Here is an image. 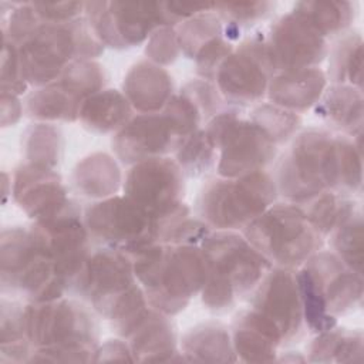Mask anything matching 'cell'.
<instances>
[{"mask_svg": "<svg viewBox=\"0 0 364 364\" xmlns=\"http://www.w3.org/2000/svg\"><path fill=\"white\" fill-rule=\"evenodd\" d=\"M175 30L181 53L191 60H193L196 54L212 40L225 36L223 23L213 11V7L179 23Z\"/></svg>", "mask_w": 364, "mask_h": 364, "instance_id": "cell-40", "label": "cell"}, {"mask_svg": "<svg viewBox=\"0 0 364 364\" xmlns=\"http://www.w3.org/2000/svg\"><path fill=\"white\" fill-rule=\"evenodd\" d=\"M117 360L134 361L131 348H129L128 343H127L124 338L107 340L105 343H102V344L98 346V348H97V351H95L94 363L117 361Z\"/></svg>", "mask_w": 364, "mask_h": 364, "instance_id": "cell-45", "label": "cell"}, {"mask_svg": "<svg viewBox=\"0 0 364 364\" xmlns=\"http://www.w3.org/2000/svg\"><path fill=\"white\" fill-rule=\"evenodd\" d=\"M272 1H235L213 3V11L223 23V34L230 41H237L242 34L267 20L274 11Z\"/></svg>", "mask_w": 364, "mask_h": 364, "instance_id": "cell-36", "label": "cell"}, {"mask_svg": "<svg viewBox=\"0 0 364 364\" xmlns=\"http://www.w3.org/2000/svg\"><path fill=\"white\" fill-rule=\"evenodd\" d=\"M17 47L24 78L34 88L54 82L77 60H95L105 48L85 16L68 23H43Z\"/></svg>", "mask_w": 364, "mask_h": 364, "instance_id": "cell-7", "label": "cell"}, {"mask_svg": "<svg viewBox=\"0 0 364 364\" xmlns=\"http://www.w3.org/2000/svg\"><path fill=\"white\" fill-rule=\"evenodd\" d=\"M148 304L172 317L200 294L208 264L200 246L154 243L129 256Z\"/></svg>", "mask_w": 364, "mask_h": 364, "instance_id": "cell-1", "label": "cell"}, {"mask_svg": "<svg viewBox=\"0 0 364 364\" xmlns=\"http://www.w3.org/2000/svg\"><path fill=\"white\" fill-rule=\"evenodd\" d=\"M249 119L277 146L291 141L301 128V115L272 102L255 105Z\"/></svg>", "mask_w": 364, "mask_h": 364, "instance_id": "cell-39", "label": "cell"}, {"mask_svg": "<svg viewBox=\"0 0 364 364\" xmlns=\"http://www.w3.org/2000/svg\"><path fill=\"white\" fill-rule=\"evenodd\" d=\"M328 87L326 71L320 67L274 73L269 87V102L301 115L314 108Z\"/></svg>", "mask_w": 364, "mask_h": 364, "instance_id": "cell-22", "label": "cell"}, {"mask_svg": "<svg viewBox=\"0 0 364 364\" xmlns=\"http://www.w3.org/2000/svg\"><path fill=\"white\" fill-rule=\"evenodd\" d=\"M23 111H24V107L18 95L1 91V125L3 127L16 125L20 121Z\"/></svg>", "mask_w": 364, "mask_h": 364, "instance_id": "cell-46", "label": "cell"}, {"mask_svg": "<svg viewBox=\"0 0 364 364\" xmlns=\"http://www.w3.org/2000/svg\"><path fill=\"white\" fill-rule=\"evenodd\" d=\"M299 206H301L316 230L326 239L340 222L361 205L354 196L336 191H326Z\"/></svg>", "mask_w": 364, "mask_h": 364, "instance_id": "cell-34", "label": "cell"}, {"mask_svg": "<svg viewBox=\"0 0 364 364\" xmlns=\"http://www.w3.org/2000/svg\"><path fill=\"white\" fill-rule=\"evenodd\" d=\"M186 138L165 111L134 115L112 138L115 158L124 165L169 156Z\"/></svg>", "mask_w": 364, "mask_h": 364, "instance_id": "cell-18", "label": "cell"}, {"mask_svg": "<svg viewBox=\"0 0 364 364\" xmlns=\"http://www.w3.org/2000/svg\"><path fill=\"white\" fill-rule=\"evenodd\" d=\"M84 97L63 81L34 88L26 98V114L37 122H75Z\"/></svg>", "mask_w": 364, "mask_h": 364, "instance_id": "cell-28", "label": "cell"}, {"mask_svg": "<svg viewBox=\"0 0 364 364\" xmlns=\"http://www.w3.org/2000/svg\"><path fill=\"white\" fill-rule=\"evenodd\" d=\"M296 277L304 326L314 334L336 327L340 316L361 307L363 274L350 269L330 250L313 255L296 269Z\"/></svg>", "mask_w": 364, "mask_h": 364, "instance_id": "cell-5", "label": "cell"}, {"mask_svg": "<svg viewBox=\"0 0 364 364\" xmlns=\"http://www.w3.org/2000/svg\"><path fill=\"white\" fill-rule=\"evenodd\" d=\"M274 178L259 171L237 178H212L196 199L198 216L212 230L242 232L277 199Z\"/></svg>", "mask_w": 364, "mask_h": 364, "instance_id": "cell-8", "label": "cell"}, {"mask_svg": "<svg viewBox=\"0 0 364 364\" xmlns=\"http://www.w3.org/2000/svg\"><path fill=\"white\" fill-rule=\"evenodd\" d=\"M26 321L34 348L30 363H94L98 323L78 300L26 303Z\"/></svg>", "mask_w": 364, "mask_h": 364, "instance_id": "cell-2", "label": "cell"}, {"mask_svg": "<svg viewBox=\"0 0 364 364\" xmlns=\"http://www.w3.org/2000/svg\"><path fill=\"white\" fill-rule=\"evenodd\" d=\"M10 193L17 206L33 222L54 216L71 199L55 169L28 162L21 164L14 171Z\"/></svg>", "mask_w": 364, "mask_h": 364, "instance_id": "cell-20", "label": "cell"}, {"mask_svg": "<svg viewBox=\"0 0 364 364\" xmlns=\"http://www.w3.org/2000/svg\"><path fill=\"white\" fill-rule=\"evenodd\" d=\"M232 344L239 361L273 363L280 354L283 340L279 331L253 309L242 310L233 320Z\"/></svg>", "mask_w": 364, "mask_h": 364, "instance_id": "cell-23", "label": "cell"}, {"mask_svg": "<svg viewBox=\"0 0 364 364\" xmlns=\"http://www.w3.org/2000/svg\"><path fill=\"white\" fill-rule=\"evenodd\" d=\"M121 168L109 154L94 152L77 162L71 173L74 191L88 199L101 200L117 195L122 188Z\"/></svg>", "mask_w": 364, "mask_h": 364, "instance_id": "cell-26", "label": "cell"}, {"mask_svg": "<svg viewBox=\"0 0 364 364\" xmlns=\"http://www.w3.org/2000/svg\"><path fill=\"white\" fill-rule=\"evenodd\" d=\"M145 55L148 61L161 67H166L175 63L181 55V47L175 27L162 26L156 28L146 40Z\"/></svg>", "mask_w": 364, "mask_h": 364, "instance_id": "cell-42", "label": "cell"}, {"mask_svg": "<svg viewBox=\"0 0 364 364\" xmlns=\"http://www.w3.org/2000/svg\"><path fill=\"white\" fill-rule=\"evenodd\" d=\"M212 229L198 216L189 213L181 215L161 228L159 242L169 245H193L200 246Z\"/></svg>", "mask_w": 364, "mask_h": 364, "instance_id": "cell-41", "label": "cell"}, {"mask_svg": "<svg viewBox=\"0 0 364 364\" xmlns=\"http://www.w3.org/2000/svg\"><path fill=\"white\" fill-rule=\"evenodd\" d=\"M250 309L273 324L283 346L299 341L306 326L296 270L272 267L250 293Z\"/></svg>", "mask_w": 364, "mask_h": 364, "instance_id": "cell-17", "label": "cell"}, {"mask_svg": "<svg viewBox=\"0 0 364 364\" xmlns=\"http://www.w3.org/2000/svg\"><path fill=\"white\" fill-rule=\"evenodd\" d=\"M44 23H68L84 16L85 1H31Z\"/></svg>", "mask_w": 364, "mask_h": 364, "instance_id": "cell-44", "label": "cell"}, {"mask_svg": "<svg viewBox=\"0 0 364 364\" xmlns=\"http://www.w3.org/2000/svg\"><path fill=\"white\" fill-rule=\"evenodd\" d=\"M122 191L127 198L151 215L161 228L191 212L183 202L185 175L175 158L171 156L131 165L124 176Z\"/></svg>", "mask_w": 364, "mask_h": 364, "instance_id": "cell-14", "label": "cell"}, {"mask_svg": "<svg viewBox=\"0 0 364 364\" xmlns=\"http://www.w3.org/2000/svg\"><path fill=\"white\" fill-rule=\"evenodd\" d=\"M203 128L218 149V176L237 178L266 171L277 155V145L249 117L245 118L239 107H225Z\"/></svg>", "mask_w": 364, "mask_h": 364, "instance_id": "cell-11", "label": "cell"}, {"mask_svg": "<svg viewBox=\"0 0 364 364\" xmlns=\"http://www.w3.org/2000/svg\"><path fill=\"white\" fill-rule=\"evenodd\" d=\"M21 148L28 164L55 169L61 162L64 138L55 124L36 122L24 131Z\"/></svg>", "mask_w": 364, "mask_h": 364, "instance_id": "cell-35", "label": "cell"}, {"mask_svg": "<svg viewBox=\"0 0 364 364\" xmlns=\"http://www.w3.org/2000/svg\"><path fill=\"white\" fill-rule=\"evenodd\" d=\"M173 155L188 178H200L216 171L218 149L203 127L183 138Z\"/></svg>", "mask_w": 364, "mask_h": 364, "instance_id": "cell-37", "label": "cell"}, {"mask_svg": "<svg viewBox=\"0 0 364 364\" xmlns=\"http://www.w3.org/2000/svg\"><path fill=\"white\" fill-rule=\"evenodd\" d=\"M84 16L105 47L125 50L168 26L161 1H85Z\"/></svg>", "mask_w": 364, "mask_h": 364, "instance_id": "cell-16", "label": "cell"}, {"mask_svg": "<svg viewBox=\"0 0 364 364\" xmlns=\"http://www.w3.org/2000/svg\"><path fill=\"white\" fill-rule=\"evenodd\" d=\"M181 354L185 361L236 363L229 328L218 321H206L189 328L181 338Z\"/></svg>", "mask_w": 364, "mask_h": 364, "instance_id": "cell-27", "label": "cell"}, {"mask_svg": "<svg viewBox=\"0 0 364 364\" xmlns=\"http://www.w3.org/2000/svg\"><path fill=\"white\" fill-rule=\"evenodd\" d=\"M363 90L346 84H331L326 88L314 114L341 135L351 138L363 135L364 124Z\"/></svg>", "mask_w": 364, "mask_h": 364, "instance_id": "cell-25", "label": "cell"}, {"mask_svg": "<svg viewBox=\"0 0 364 364\" xmlns=\"http://www.w3.org/2000/svg\"><path fill=\"white\" fill-rule=\"evenodd\" d=\"M363 331L336 326L316 334L306 358L311 363H363Z\"/></svg>", "mask_w": 364, "mask_h": 364, "instance_id": "cell-31", "label": "cell"}, {"mask_svg": "<svg viewBox=\"0 0 364 364\" xmlns=\"http://www.w3.org/2000/svg\"><path fill=\"white\" fill-rule=\"evenodd\" d=\"M276 73L264 36L245 38L223 60L213 84L228 105H257L267 95L269 82Z\"/></svg>", "mask_w": 364, "mask_h": 364, "instance_id": "cell-15", "label": "cell"}, {"mask_svg": "<svg viewBox=\"0 0 364 364\" xmlns=\"http://www.w3.org/2000/svg\"><path fill=\"white\" fill-rule=\"evenodd\" d=\"M273 178L277 193L296 205L326 191L341 193L338 134L321 128L299 132L280 158Z\"/></svg>", "mask_w": 364, "mask_h": 364, "instance_id": "cell-6", "label": "cell"}, {"mask_svg": "<svg viewBox=\"0 0 364 364\" xmlns=\"http://www.w3.org/2000/svg\"><path fill=\"white\" fill-rule=\"evenodd\" d=\"M363 210L358 206L328 235L333 253L350 269L363 274L364 232Z\"/></svg>", "mask_w": 364, "mask_h": 364, "instance_id": "cell-38", "label": "cell"}, {"mask_svg": "<svg viewBox=\"0 0 364 364\" xmlns=\"http://www.w3.org/2000/svg\"><path fill=\"white\" fill-rule=\"evenodd\" d=\"M122 92L138 114L159 112L175 95L173 78L166 68L142 60L125 74Z\"/></svg>", "mask_w": 364, "mask_h": 364, "instance_id": "cell-24", "label": "cell"}, {"mask_svg": "<svg viewBox=\"0 0 364 364\" xmlns=\"http://www.w3.org/2000/svg\"><path fill=\"white\" fill-rule=\"evenodd\" d=\"M134 109L122 91L104 88L84 100L78 121L94 134L118 132L131 118Z\"/></svg>", "mask_w": 364, "mask_h": 364, "instance_id": "cell-29", "label": "cell"}, {"mask_svg": "<svg viewBox=\"0 0 364 364\" xmlns=\"http://www.w3.org/2000/svg\"><path fill=\"white\" fill-rule=\"evenodd\" d=\"M242 233L273 267L296 270L324 245L301 206L286 200L274 202Z\"/></svg>", "mask_w": 364, "mask_h": 364, "instance_id": "cell-9", "label": "cell"}, {"mask_svg": "<svg viewBox=\"0 0 364 364\" xmlns=\"http://www.w3.org/2000/svg\"><path fill=\"white\" fill-rule=\"evenodd\" d=\"M1 293L18 296L26 303L65 297L68 287L54 263L36 245L30 228L10 226L0 237Z\"/></svg>", "mask_w": 364, "mask_h": 364, "instance_id": "cell-10", "label": "cell"}, {"mask_svg": "<svg viewBox=\"0 0 364 364\" xmlns=\"http://www.w3.org/2000/svg\"><path fill=\"white\" fill-rule=\"evenodd\" d=\"M291 10L327 40L346 34L357 16L355 3L351 1H299Z\"/></svg>", "mask_w": 364, "mask_h": 364, "instance_id": "cell-32", "label": "cell"}, {"mask_svg": "<svg viewBox=\"0 0 364 364\" xmlns=\"http://www.w3.org/2000/svg\"><path fill=\"white\" fill-rule=\"evenodd\" d=\"M327 80L363 90V37L347 31L330 47Z\"/></svg>", "mask_w": 364, "mask_h": 364, "instance_id": "cell-33", "label": "cell"}, {"mask_svg": "<svg viewBox=\"0 0 364 364\" xmlns=\"http://www.w3.org/2000/svg\"><path fill=\"white\" fill-rule=\"evenodd\" d=\"M264 40L276 73L318 67L330 51L328 40L293 10L272 23Z\"/></svg>", "mask_w": 364, "mask_h": 364, "instance_id": "cell-19", "label": "cell"}, {"mask_svg": "<svg viewBox=\"0 0 364 364\" xmlns=\"http://www.w3.org/2000/svg\"><path fill=\"white\" fill-rule=\"evenodd\" d=\"M200 247L208 264L200 300L215 313H225L250 296L273 267L237 230H212Z\"/></svg>", "mask_w": 364, "mask_h": 364, "instance_id": "cell-4", "label": "cell"}, {"mask_svg": "<svg viewBox=\"0 0 364 364\" xmlns=\"http://www.w3.org/2000/svg\"><path fill=\"white\" fill-rule=\"evenodd\" d=\"M84 222L92 242L128 256L159 242V223L125 195L94 200L84 209Z\"/></svg>", "mask_w": 364, "mask_h": 364, "instance_id": "cell-12", "label": "cell"}, {"mask_svg": "<svg viewBox=\"0 0 364 364\" xmlns=\"http://www.w3.org/2000/svg\"><path fill=\"white\" fill-rule=\"evenodd\" d=\"M30 232L40 250L54 263L68 287L74 289L92 253L91 236L84 222V210L74 200L51 218L33 222Z\"/></svg>", "mask_w": 364, "mask_h": 364, "instance_id": "cell-13", "label": "cell"}, {"mask_svg": "<svg viewBox=\"0 0 364 364\" xmlns=\"http://www.w3.org/2000/svg\"><path fill=\"white\" fill-rule=\"evenodd\" d=\"M23 74L18 47L7 38H3L1 48V91L21 95L28 90Z\"/></svg>", "mask_w": 364, "mask_h": 364, "instance_id": "cell-43", "label": "cell"}, {"mask_svg": "<svg viewBox=\"0 0 364 364\" xmlns=\"http://www.w3.org/2000/svg\"><path fill=\"white\" fill-rule=\"evenodd\" d=\"M124 340L131 348L134 361H185L171 317L151 306Z\"/></svg>", "mask_w": 364, "mask_h": 364, "instance_id": "cell-21", "label": "cell"}, {"mask_svg": "<svg viewBox=\"0 0 364 364\" xmlns=\"http://www.w3.org/2000/svg\"><path fill=\"white\" fill-rule=\"evenodd\" d=\"M74 294L108 320L122 338L149 307L135 277L131 257L109 247H100L91 253Z\"/></svg>", "mask_w": 364, "mask_h": 364, "instance_id": "cell-3", "label": "cell"}, {"mask_svg": "<svg viewBox=\"0 0 364 364\" xmlns=\"http://www.w3.org/2000/svg\"><path fill=\"white\" fill-rule=\"evenodd\" d=\"M34 348L28 338L26 304L1 299L0 313V361L30 363Z\"/></svg>", "mask_w": 364, "mask_h": 364, "instance_id": "cell-30", "label": "cell"}]
</instances>
